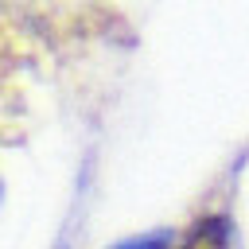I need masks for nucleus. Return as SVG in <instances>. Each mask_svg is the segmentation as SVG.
Returning <instances> with one entry per match:
<instances>
[{"instance_id":"nucleus-2","label":"nucleus","mask_w":249,"mask_h":249,"mask_svg":"<svg viewBox=\"0 0 249 249\" xmlns=\"http://www.w3.org/2000/svg\"><path fill=\"white\" fill-rule=\"evenodd\" d=\"M171 245H175V233H167V230H152V233L124 237V241H117V245H109V249H171Z\"/></svg>"},{"instance_id":"nucleus-1","label":"nucleus","mask_w":249,"mask_h":249,"mask_svg":"<svg viewBox=\"0 0 249 249\" xmlns=\"http://www.w3.org/2000/svg\"><path fill=\"white\" fill-rule=\"evenodd\" d=\"M171 249H237L233 241V222L226 214H202L187 233L175 237Z\"/></svg>"},{"instance_id":"nucleus-3","label":"nucleus","mask_w":249,"mask_h":249,"mask_svg":"<svg viewBox=\"0 0 249 249\" xmlns=\"http://www.w3.org/2000/svg\"><path fill=\"white\" fill-rule=\"evenodd\" d=\"M0 202H4V179H0Z\"/></svg>"}]
</instances>
